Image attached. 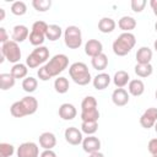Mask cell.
<instances>
[{"mask_svg": "<svg viewBox=\"0 0 157 157\" xmlns=\"http://www.w3.org/2000/svg\"><path fill=\"white\" fill-rule=\"evenodd\" d=\"M136 44V38L131 32H123L113 42V52L118 56H124L131 52Z\"/></svg>", "mask_w": 157, "mask_h": 157, "instance_id": "6da1fadb", "label": "cell"}, {"mask_svg": "<svg viewBox=\"0 0 157 157\" xmlns=\"http://www.w3.org/2000/svg\"><path fill=\"white\" fill-rule=\"evenodd\" d=\"M69 75L72 78V81L75 83H77L78 86H86L93 80L91 77V74L88 71L87 65L85 63H81V61H77V63H74L70 65Z\"/></svg>", "mask_w": 157, "mask_h": 157, "instance_id": "7a4b0ae2", "label": "cell"}, {"mask_svg": "<svg viewBox=\"0 0 157 157\" xmlns=\"http://www.w3.org/2000/svg\"><path fill=\"white\" fill-rule=\"evenodd\" d=\"M48 27L49 25H47L44 21H36L32 25V31L29 33V43L34 47H42L45 39Z\"/></svg>", "mask_w": 157, "mask_h": 157, "instance_id": "3957f363", "label": "cell"}, {"mask_svg": "<svg viewBox=\"0 0 157 157\" xmlns=\"http://www.w3.org/2000/svg\"><path fill=\"white\" fill-rule=\"evenodd\" d=\"M67 66H69V58L65 54H56L45 64V67L52 77L61 74Z\"/></svg>", "mask_w": 157, "mask_h": 157, "instance_id": "277c9868", "label": "cell"}, {"mask_svg": "<svg viewBox=\"0 0 157 157\" xmlns=\"http://www.w3.org/2000/svg\"><path fill=\"white\" fill-rule=\"evenodd\" d=\"M64 42L65 45L70 49H78L82 44L81 29L77 26H67L64 31Z\"/></svg>", "mask_w": 157, "mask_h": 157, "instance_id": "5b68a950", "label": "cell"}, {"mask_svg": "<svg viewBox=\"0 0 157 157\" xmlns=\"http://www.w3.org/2000/svg\"><path fill=\"white\" fill-rule=\"evenodd\" d=\"M48 59H49V49L47 47H44V45L37 47L27 56L26 65L28 67H31V69H34V67H38L39 65H42L43 63H45Z\"/></svg>", "mask_w": 157, "mask_h": 157, "instance_id": "8992f818", "label": "cell"}, {"mask_svg": "<svg viewBox=\"0 0 157 157\" xmlns=\"http://www.w3.org/2000/svg\"><path fill=\"white\" fill-rule=\"evenodd\" d=\"M1 54L5 56V59L9 63H12L13 65L20 61L21 55H22L21 54V49L18 47V43L13 42L12 39L1 45Z\"/></svg>", "mask_w": 157, "mask_h": 157, "instance_id": "52a82bcc", "label": "cell"}, {"mask_svg": "<svg viewBox=\"0 0 157 157\" xmlns=\"http://www.w3.org/2000/svg\"><path fill=\"white\" fill-rule=\"evenodd\" d=\"M39 148L34 142H23L17 148V157H38Z\"/></svg>", "mask_w": 157, "mask_h": 157, "instance_id": "ba28073f", "label": "cell"}, {"mask_svg": "<svg viewBox=\"0 0 157 157\" xmlns=\"http://www.w3.org/2000/svg\"><path fill=\"white\" fill-rule=\"evenodd\" d=\"M156 121H157V108H153V107L147 108L140 118V124L145 129H150L155 126Z\"/></svg>", "mask_w": 157, "mask_h": 157, "instance_id": "9c48e42d", "label": "cell"}, {"mask_svg": "<svg viewBox=\"0 0 157 157\" xmlns=\"http://www.w3.org/2000/svg\"><path fill=\"white\" fill-rule=\"evenodd\" d=\"M64 136H65V140L72 145V146H77L80 144H82L83 141V137H82V131H80L75 126H70L65 130L64 132Z\"/></svg>", "mask_w": 157, "mask_h": 157, "instance_id": "30bf717a", "label": "cell"}, {"mask_svg": "<svg viewBox=\"0 0 157 157\" xmlns=\"http://www.w3.org/2000/svg\"><path fill=\"white\" fill-rule=\"evenodd\" d=\"M82 148L85 152H87L90 155L93 152H98L101 148V141L98 137H96L93 135H88L82 141Z\"/></svg>", "mask_w": 157, "mask_h": 157, "instance_id": "8fae6325", "label": "cell"}, {"mask_svg": "<svg viewBox=\"0 0 157 157\" xmlns=\"http://www.w3.org/2000/svg\"><path fill=\"white\" fill-rule=\"evenodd\" d=\"M85 53L88 56L94 58L103 53V44L98 39H88L85 44Z\"/></svg>", "mask_w": 157, "mask_h": 157, "instance_id": "7c38bea8", "label": "cell"}, {"mask_svg": "<svg viewBox=\"0 0 157 157\" xmlns=\"http://www.w3.org/2000/svg\"><path fill=\"white\" fill-rule=\"evenodd\" d=\"M112 101L117 107H124L129 102V93L124 88H115L112 93Z\"/></svg>", "mask_w": 157, "mask_h": 157, "instance_id": "4fadbf2b", "label": "cell"}, {"mask_svg": "<svg viewBox=\"0 0 157 157\" xmlns=\"http://www.w3.org/2000/svg\"><path fill=\"white\" fill-rule=\"evenodd\" d=\"M29 37V31L25 25H17L13 27L12 29V34L11 38L13 42L16 43H22L23 40H26Z\"/></svg>", "mask_w": 157, "mask_h": 157, "instance_id": "5bb4252c", "label": "cell"}, {"mask_svg": "<svg viewBox=\"0 0 157 157\" xmlns=\"http://www.w3.org/2000/svg\"><path fill=\"white\" fill-rule=\"evenodd\" d=\"M77 114V110L71 103H63L59 107V117L64 120H72Z\"/></svg>", "mask_w": 157, "mask_h": 157, "instance_id": "9a60e30c", "label": "cell"}, {"mask_svg": "<svg viewBox=\"0 0 157 157\" xmlns=\"http://www.w3.org/2000/svg\"><path fill=\"white\" fill-rule=\"evenodd\" d=\"M39 145L44 150H53V147L56 145L55 135L53 132H49V131H45V132L40 134V136H39Z\"/></svg>", "mask_w": 157, "mask_h": 157, "instance_id": "2e32d148", "label": "cell"}, {"mask_svg": "<svg viewBox=\"0 0 157 157\" xmlns=\"http://www.w3.org/2000/svg\"><path fill=\"white\" fill-rule=\"evenodd\" d=\"M21 103L23 105V109L26 112V115H31V114H34L38 109V102L34 97L32 96H26L21 99Z\"/></svg>", "mask_w": 157, "mask_h": 157, "instance_id": "e0dca14e", "label": "cell"}, {"mask_svg": "<svg viewBox=\"0 0 157 157\" xmlns=\"http://www.w3.org/2000/svg\"><path fill=\"white\" fill-rule=\"evenodd\" d=\"M92 83H93V87L96 90L102 91V90H104V88H107L109 86V83H110V76L108 74H105V72H101V74H98L97 76L93 77Z\"/></svg>", "mask_w": 157, "mask_h": 157, "instance_id": "ac0fdd59", "label": "cell"}, {"mask_svg": "<svg viewBox=\"0 0 157 157\" xmlns=\"http://www.w3.org/2000/svg\"><path fill=\"white\" fill-rule=\"evenodd\" d=\"M128 90H129V93L134 97H139L141 96L144 92H145V83L136 78V80H131L128 85Z\"/></svg>", "mask_w": 157, "mask_h": 157, "instance_id": "d6986e66", "label": "cell"}, {"mask_svg": "<svg viewBox=\"0 0 157 157\" xmlns=\"http://www.w3.org/2000/svg\"><path fill=\"white\" fill-rule=\"evenodd\" d=\"M152 59V50L148 47H141L136 52V61L137 64H150Z\"/></svg>", "mask_w": 157, "mask_h": 157, "instance_id": "ffe728a7", "label": "cell"}, {"mask_svg": "<svg viewBox=\"0 0 157 157\" xmlns=\"http://www.w3.org/2000/svg\"><path fill=\"white\" fill-rule=\"evenodd\" d=\"M118 27L124 32H131L136 27V20L131 16H123L118 21Z\"/></svg>", "mask_w": 157, "mask_h": 157, "instance_id": "44dd1931", "label": "cell"}, {"mask_svg": "<svg viewBox=\"0 0 157 157\" xmlns=\"http://www.w3.org/2000/svg\"><path fill=\"white\" fill-rule=\"evenodd\" d=\"M115 21L110 17H103L99 20L98 22V29L102 32V33H110L115 29Z\"/></svg>", "mask_w": 157, "mask_h": 157, "instance_id": "7402d4cb", "label": "cell"}, {"mask_svg": "<svg viewBox=\"0 0 157 157\" xmlns=\"http://www.w3.org/2000/svg\"><path fill=\"white\" fill-rule=\"evenodd\" d=\"M129 74L124 70H119L114 74V77H113V82L114 85L118 87V88H123L125 87L130 81H129Z\"/></svg>", "mask_w": 157, "mask_h": 157, "instance_id": "603a6c76", "label": "cell"}, {"mask_svg": "<svg viewBox=\"0 0 157 157\" xmlns=\"http://www.w3.org/2000/svg\"><path fill=\"white\" fill-rule=\"evenodd\" d=\"M91 64H92L93 69H96L98 71H103L108 66V58L104 53H101L99 55L91 59Z\"/></svg>", "mask_w": 157, "mask_h": 157, "instance_id": "cb8c5ba5", "label": "cell"}, {"mask_svg": "<svg viewBox=\"0 0 157 157\" xmlns=\"http://www.w3.org/2000/svg\"><path fill=\"white\" fill-rule=\"evenodd\" d=\"M15 82H16V78L11 74H6V72L0 74V88L2 91H7L12 88L15 86Z\"/></svg>", "mask_w": 157, "mask_h": 157, "instance_id": "d4e9b609", "label": "cell"}, {"mask_svg": "<svg viewBox=\"0 0 157 157\" xmlns=\"http://www.w3.org/2000/svg\"><path fill=\"white\" fill-rule=\"evenodd\" d=\"M134 70H135V74L142 78L151 76L153 72V67L151 64H136Z\"/></svg>", "mask_w": 157, "mask_h": 157, "instance_id": "484cf974", "label": "cell"}, {"mask_svg": "<svg viewBox=\"0 0 157 157\" xmlns=\"http://www.w3.org/2000/svg\"><path fill=\"white\" fill-rule=\"evenodd\" d=\"M63 34V29L60 26L58 25H49L48 27V31H47V34H45V38L54 42V40H58Z\"/></svg>", "mask_w": 157, "mask_h": 157, "instance_id": "4316f807", "label": "cell"}, {"mask_svg": "<svg viewBox=\"0 0 157 157\" xmlns=\"http://www.w3.org/2000/svg\"><path fill=\"white\" fill-rule=\"evenodd\" d=\"M27 72H28V69L25 64H21V63H17L15 64L12 67H11V71L10 74L15 77V78H25L27 76Z\"/></svg>", "mask_w": 157, "mask_h": 157, "instance_id": "83f0119b", "label": "cell"}, {"mask_svg": "<svg viewBox=\"0 0 157 157\" xmlns=\"http://www.w3.org/2000/svg\"><path fill=\"white\" fill-rule=\"evenodd\" d=\"M69 87H70V85H69V80L66 77L59 76L58 78H55V81H54V88H55V91L58 93H61V94L66 93L69 91Z\"/></svg>", "mask_w": 157, "mask_h": 157, "instance_id": "f1b7e54d", "label": "cell"}, {"mask_svg": "<svg viewBox=\"0 0 157 157\" xmlns=\"http://www.w3.org/2000/svg\"><path fill=\"white\" fill-rule=\"evenodd\" d=\"M92 109H97V101L93 96H87L81 102V112H87Z\"/></svg>", "mask_w": 157, "mask_h": 157, "instance_id": "f546056e", "label": "cell"}, {"mask_svg": "<svg viewBox=\"0 0 157 157\" xmlns=\"http://www.w3.org/2000/svg\"><path fill=\"white\" fill-rule=\"evenodd\" d=\"M37 86H38V81L32 76H28V77L23 78V81H22V88L28 93L34 92L37 90Z\"/></svg>", "mask_w": 157, "mask_h": 157, "instance_id": "4dcf8cb0", "label": "cell"}, {"mask_svg": "<svg viewBox=\"0 0 157 157\" xmlns=\"http://www.w3.org/2000/svg\"><path fill=\"white\" fill-rule=\"evenodd\" d=\"M10 112H11V115L15 117V118H23V117H26V112L23 109V105H22L21 101H17V102L12 103V105L10 107Z\"/></svg>", "mask_w": 157, "mask_h": 157, "instance_id": "1f68e13d", "label": "cell"}, {"mask_svg": "<svg viewBox=\"0 0 157 157\" xmlns=\"http://www.w3.org/2000/svg\"><path fill=\"white\" fill-rule=\"evenodd\" d=\"M98 130V121H82L81 131L87 135H93Z\"/></svg>", "mask_w": 157, "mask_h": 157, "instance_id": "d6a6232c", "label": "cell"}, {"mask_svg": "<svg viewBox=\"0 0 157 157\" xmlns=\"http://www.w3.org/2000/svg\"><path fill=\"white\" fill-rule=\"evenodd\" d=\"M11 12L16 16H22L27 12V5L23 1H15L11 5Z\"/></svg>", "mask_w": 157, "mask_h": 157, "instance_id": "836d02e7", "label": "cell"}, {"mask_svg": "<svg viewBox=\"0 0 157 157\" xmlns=\"http://www.w3.org/2000/svg\"><path fill=\"white\" fill-rule=\"evenodd\" d=\"M99 118V110L97 109H92V110H87V112H81V119L82 121H98Z\"/></svg>", "mask_w": 157, "mask_h": 157, "instance_id": "e575fe53", "label": "cell"}, {"mask_svg": "<svg viewBox=\"0 0 157 157\" xmlns=\"http://www.w3.org/2000/svg\"><path fill=\"white\" fill-rule=\"evenodd\" d=\"M32 5L33 7L39 11V12H45L50 9L52 6V1L50 0H33L32 1Z\"/></svg>", "mask_w": 157, "mask_h": 157, "instance_id": "d590c367", "label": "cell"}, {"mask_svg": "<svg viewBox=\"0 0 157 157\" xmlns=\"http://www.w3.org/2000/svg\"><path fill=\"white\" fill-rule=\"evenodd\" d=\"M15 152V148L11 144L1 142L0 144V157H11Z\"/></svg>", "mask_w": 157, "mask_h": 157, "instance_id": "8d00e7d4", "label": "cell"}, {"mask_svg": "<svg viewBox=\"0 0 157 157\" xmlns=\"http://www.w3.org/2000/svg\"><path fill=\"white\" fill-rule=\"evenodd\" d=\"M146 6V1L145 0H132L131 1V9L135 12H141Z\"/></svg>", "mask_w": 157, "mask_h": 157, "instance_id": "74e56055", "label": "cell"}, {"mask_svg": "<svg viewBox=\"0 0 157 157\" xmlns=\"http://www.w3.org/2000/svg\"><path fill=\"white\" fill-rule=\"evenodd\" d=\"M37 75H38V78H39V80H42V81H48V80H50V78H52V76H50V74L48 72V70H47L45 65L39 67V70L37 71Z\"/></svg>", "mask_w": 157, "mask_h": 157, "instance_id": "f35d334b", "label": "cell"}, {"mask_svg": "<svg viewBox=\"0 0 157 157\" xmlns=\"http://www.w3.org/2000/svg\"><path fill=\"white\" fill-rule=\"evenodd\" d=\"M147 150L151 155H156L157 153V139H152L148 141V145H147Z\"/></svg>", "mask_w": 157, "mask_h": 157, "instance_id": "ab89813d", "label": "cell"}, {"mask_svg": "<svg viewBox=\"0 0 157 157\" xmlns=\"http://www.w3.org/2000/svg\"><path fill=\"white\" fill-rule=\"evenodd\" d=\"M10 39H9V36H7V32H6V29L4 28V27H0V42L4 44V43H6V42H9Z\"/></svg>", "mask_w": 157, "mask_h": 157, "instance_id": "60d3db41", "label": "cell"}, {"mask_svg": "<svg viewBox=\"0 0 157 157\" xmlns=\"http://www.w3.org/2000/svg\"><path fill=\"white\" fill-rule=\"evenodd\" d=\"M40 157H56V153L53 150H44L40 153Z\"/></svg>", "mask_w": 157, "mask_h": 157, "instance_id": "b9f144b4", "label": "cell"}, {"mask_svg": "<svg viewBox=\"0 0 157 157\" xmlns=\"http://www.w3.org/2000/svg\"><path fill=\"white\" fill-rule=\"evenodd\" d=\"M150 5H151V9H152L153 13L157 16V0H151L150 1Z\"/></svg>", "mask_w": 157, "mask_h": 157, "instance_id": "7bdbcfd3", "label": "cell"}, {"mask_svg": "<svg viewBox=\"0 0 157 157\" xmlns=\"http://www.w3.org/2000/svg\"><path fill=\"white\" fill-rule=\"evenodd\" d=\"M88 157H104V155H103L102 152L98 151V152H93V153H91Z\"/></svg>", "mask_w": 157, "mask_h": 157, "instance_id": "ee69618b", "label": "cell"}, {"mask_svg": "<svg viewBox=\"0 0 157 157\" xmlns=\"http://www.w3.org/2000/svg\"><path fill=\"white\" fill-rule=\"evenodd\" d=\"M4 18H5V10L0 9V21H2Z\"/></svg>", "mask_w": 157, "mask_h": 157, "instance_id": "f6af8a7d", "label": "cell"}, {"mask_svg": "<svg viewBox=\"0 0 157 157\" xmlns=\"http://www.w3.org/2000/svg\"><path fill=\"white\" fill-rule=\"evenodd\" d=\"M153 48H155V50L157 52V39L155 40V43H153Z\"/></svg>", "mask_w": 157, "mask_h": 157, "instance_id": "bcb514c9", "label": "cell"}, {"mask_svg": "<svg viewBox=\"0 0 157 157\" xmlns=\"http://www.w3.org/2000/svg\"><path fill=\"white\" fill-rule=\"evenodd\" d=\"M155 131L157 132V121H156V124H155Z\"/></svg>", "mask_w": 157, "mask_h": 157, "instance_id": "7dc6e473", "label": "cell"}, {"mask_svg": "<svg viewBox=\"0 0 157 157\" xmlns=\"http://www.w3.org/2000/svg\"><path fill=\"white\" fill-rule=\"evenodd\" d=\"M155 31H156V32H157V22H156V23H155Z\"/></svg>", "mask_w": 157, "mask_h": 157, "instance_id": "c3c4849f", "label": "cell"}, {"mask_svg": "<svg viewBox=\"0 0 157 157\" xmlns=\"http://www.w3.org/2000/svg\"><path fill=\"white\" fill-rule=\"evenodd\" d=\"M155 97H156V99H157V90H156V93H155Z\"/></svg>", "mask_w": 157, "mask_h": 157, "instance_id": "681fc988", "label": "cell"}, {"mask_svg": "<svg viewBox=\"0 0 157 157\" xmlns=\"http://www.w3.org/2000/svg\"><path fill=\"white\" fill-rule=\"evenodd\" d=\"M152 157H157V153L156 155H152Z\"/></svg>", "mask_w": 157, "mask_h": 157, "instance_id": "f907efd6", "label": "cell"}]
</instances>
